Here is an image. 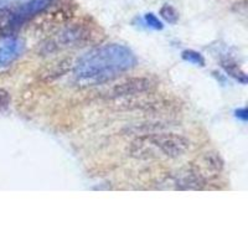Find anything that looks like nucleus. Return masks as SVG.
I'll use <instances>...</instances> for the list:
<instances>
[{
  "label": "nucleus",
  "instance_id": "obj_5",
  "mask_svg": "<svg viewBox=\"0 0 248 248\" xmlns=\"http://www.w3.org/2000/svg\"><path fill=\"white\" fill-rule=\"evenodd\" d=\"M190 168H192L195 171L198 172L201 178L205 179L206 181H209V179L214 178V176H216V175L222 171L223 160L218 153H205Z\"/></svg>",
  "mask_w": 248,
  "mask_h": 248
},
{
  "label": "nucleus",
  "instance_id": "obj_2",
  "mask_svg": "<svg viewBox=\"0 0 248 248\" xmlns=\"http://www.w3.org/2000/svg\"><path fill=\"white\" fill-rule=\"evenodd\" d=\"M190 140L176 133H148L132 141L130 156L140 160L169 158L175 159L185 154Z\"/></svg>",
  "mask_w": 248,
  "mask_h": 248
},
{
  "label": "nucleus",
  "instance_id": "obj_13",
  "mask_svg": "<svg viewBox=\"0 0 248 248\" xmlns=\"http://www.w3.org/2000/svg\"><path fill=\"white\" fill-rule=\"evenodd\" d=\"M10 102H12L10 93L4 88H0V110L6 109L10 106Z\"/></svg>",
  "mask_w": 248,
  "mask_h": 248
},
{
  "label": "nucleus",
  "instance_id": "obj_10",
  "mask_svg": "<svg viewBox=\"0 0 248 248\" xmlns=\"http://www.w3.org/2000/svg\"><path fill=\"white\" fill-rule=\"evenodd\" d=\"M183 59L185 61L190 62L192 65H196V66H205V59L202 57V55L198 51H194V50H185L183 51V54H181Z\"/></svg>",
  "mask_w": 248,
  "mask_h": 248
},
{
  "label": "nucleus",
  "instance_id": "obj_6",
  "mask_svg": "<svg viewBox=\"0 0 248 248\" xmlns=\"http://www.w3.org/2000/svg\"><path fill=\"white\" fill-rule=\"evenodd\" d=\"M23 25L16 9L0 8V37H13Z\"/></svg>",
  "mask_w": 248,
  "mask_h": 248
},
{
  "label": "nucleus",
  "instance_id": "obj_12",
  "mask_svg": "<svg viewBox=\"0 0 248 248\" xmlns=\"http://www.w3.org/2000/svg\"><path fill=\"white\" fill-rule=\"evenodd\" d=\"M144 20H145V23H147V25L149 26V28L155 29V30H163V28H164L163 23H161L160 20L155 16L153 13H148V14H145Z\"/></svg>",
  "mask_w": 248,
  "mask_h": 248
},
{
  "label": "nucleus",
  "instance_id": "obj_9",
  "mask_svg": "<svg viewBox=\"0 0 248 248\" xmlns=\"http://www.w3.org/2000/svg\"><path fill=\"white\" fill-rule=\"evenodd\" d=\"M222 67L234 79H237L243 85L247 83V75L245 74V71L241 70V67L237 65L236 62L231 61V60H225V61H222Z\"/></svg>",
  "mask_w": 248,
  "mask_h": 248
},
{
  "label": "nucleus",
  "instance_id": "obj_11",
  "mask_svg": "<svg viewBox=\"0 0 248 248\" xmlns=\"http://www.w3.org/2000/svg\"><path fill=\"white\" fill-rule=\"evenodd\" d=\"M160 15L163 16V19H165L169 24H176L179 20V13L175 10V8H172L171 5H164L160 9Z\"/></svg>",
  "mask_w": 248,
  "mask_h": 248
},
{
  "label": "nucleus",
  "instance_id": "obj_7",
  "mask_svg": "<svg viewBox=\"0 0 248 248\" xmlns=\"http://www.w3.org/2000/svg\"><path fill=\"white\" fill-rule=\"evenodd\" d=\"M24 50L23 41L16 37H6L0 45V67H6L21 55Z\"/></svg>",
  "mask_w": 248,
  "mask_h": 248
},
{
  "label": "nucleus",
  "instance_id": "obj_3",
  "mask_svg": "<svg viewBox=\"0 0 248 248\" xmlns=\"http://www.w3.org/2000/svg\"><path fill=\"white\" fill-rule=\"evenodd\" d=\"M98 31L87 23H78L67 26L60 32L57 43L61 46H85L98 41Z\"/></svg>",
  "mask_w": 248,
  "mask_h": 248
},
{
  "label": "nucleus",
  "instance_id": "obj_1",
  "mask_svg": "<svg viewBox=\"0 0 248 248\" xmlns=\"http://www.w3.org/2000/svg\"><path fill=\"white\" fill-rule=\"evenodd\" d=\"M137 62L134 52L127 46H99L79 59L75 67V79L81 86L102 85L136 67Z\"/></svg>",
  "mask_w": 248,
  "mask_h": 248
},
{
  "label": "nucleus",
  "instance_id": "obj_15",
  "mask_svg": "<svg viewBox=\"0 0 248 248\" xmlns=\"http://www.w3.org/2000/svg\"><path fill=\"white\" fill-rule=\"evenodd\" d=\"M1 1H9V0H1ZM10 1H12V0H10Z\"/></svg>",
  "mask_w": 248,
  "mask_h": 248
},
{
  "label": "nucleus",
  "instance_id": "obj_4",
  "mask_svg": "<svg viewBox=\"0 0 248 248\" xmlns=\"http://www.w3.org/2000/svg\"><path fill=\"white\" fill-rule=\"evenodd\" d=\"M154 87L152 79L147 77H132L127 81L114 86L112 90V98H128V97H138L144 93L150 92Z\"/></svg>",
  "mask_w": 248,
  "mask_h": 248
},
{
  "label": "nucleus",
  "instance_id": "obj_8",
  "mask_svg": "<svg viewBox=\"0 0 248 248\" xmlns=\"http://www.w3.org/2000/svg\"><path fill=\"white\" fill-rule=\"evenodd\" d=\"M52 0H29L28 3L23 4L19 9H16L17 15L20 16L24 24L34 19L37 14L43 12L44 9L47 8Z\"/></svg>",
  "mask_w": 248,
  "mask_h": 248
},
{
  "label": "nucleus",
  "instance_id": "obj_14",
  "mask_svg": "<svg viewBox=\"0 0 248 248\" xmlns=\"http://www.w3.org/2000/svg\"><path fill=\"white\" fill-rule=\"evenodd\" d=\"M234 114H236V117L238 119H241V121L243 122H247V118H248V113H247V108L246 107H242V108H238V109L234 112Z\"/></svg>",
  "mask_w": 248,
  "mask_h": 248
}]
</instances>
